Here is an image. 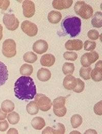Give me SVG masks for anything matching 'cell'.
<instances>
[{"instance_id": "6da1fadb", "label": "cell", "mask_w": 102, "mask_h": 134, "mask_svg": "<svg viewBox=\"0 0 102 134\" xmlns=\"http://www.w3.org/2000/svg\"><path fill=\"white\" fill-rule=\"evenodd\" d=\"M15 96L21 100H32L37 94L33 79L29 76H21L14 85Z\"/></svg>"}, {"instance_id": "7a4b0ae2", "label": "cell", "mask_w": 102, "mask_h": 134, "mask_svg": "<svg viewBox=\"0 0 102 134\" xmlns=\"http://www.w3.org/2000/svg\"><path fill=\"white\" fill-rule=\"evenodd\" d=\"M61 26L66 34L73 38L80 34L81 30L82 22L81 19L78 17H68L64 19Z\"/></svg>"}, {"instance_id": "3957f363", "label": "cell", "mask_w": 102, "mask_h": 134, "mask_svg": "<svg viewBox=\"0 0 102 134\" xmlns=\"http://www.w3.org/2000/svg\"><path fill=\"white\" fill-rule=\"evenodd\" d=\"M74 10L76 14L82 18L88 20L93 14L92 7L84 1H78L74 6Z\"/></svg>"}, {"instance_id": "277c9868", "label": "cell", "mask_w": 102, "mask_h": 134, "mask_svg": "<svg viewBox=\"0 0 102 134\" xmlns=\"http://www.w3.org/2000/svg\"><path fill=\"white\" fill-rule=\"evenodd\" d=\"M3 54L8 58L14 57L16 54V45L14 41L8 39L4 41L2 45Z\"/></svg>"}, {"instance_id": "5b68a950", "label": "cell", "mask_w": 102, "mask_h": 134, "mask_svg": "<svg viewBox=\"0 0 102 134\" xmlns=\"http://www.w3.org/2000/svg\"><path fill=\"white\" fill-rule=\"evenodd\" d=\"M35 97V101L37 103L39 109L42 111H47L51 109L52 103L51 99L42 94H37Z\"/></svg>"}, {"instance_id": "8992f818", "label": "cell", "mask_w": 102, "mask_h": 134, "mask_svg": "<svg viewBox=\"0 0 102 134\" xmlns=\"http://www.w3.org/2000/svg\"><path fill=\"white\" fill-rule=\"evenodd\" d=\"M3 22L7 29L10 31L15 30L19 26V21L14 14H5Z\"/></svg>"}, {"instance_id": "52a82bcc", "label": "cell", "mask_w": 102, "mask_h": 134, "mask_svg": "<svg viewBox=\"0 0 102 134\" xmlns=\"http://www.w3.org/2000/svg\"><path fill=\"white\" fill-rule=\"evenodd\" d=\"M21 28L25 34L31 37L35 36L38 33L37 25L28 20H26L22 23Z\"/></svg>"}, {"instance_id": "ba28073f", "label": "cell", "mask_w": 102, "mask_h": 134, "mask_svg": "<svg viewBox=\"0 0 102 134\" xmlns=\"http://www.w3.org/2000/svg\"><path fill=\"white\" fill-rule=\"evenodd\" d=\"M23 14L26 18L32 17L35 13V6L33 2L29 0L23 1L22 5Z\"/></svg>"}, {"instance_id": "9c48e42d", "label": "cell", "mask_w": 102, "mask_h": 134, "mask_svg": "<svg viewBox=\"0 0 102 134\" xmlns=\"http://www.w3.org/2000/svg\"><path fill=\"white\" fill-rule=\"evenodd\" d=\"M49 45L46 41L39 40L36 41L33 45V51L39 54L45 53L48 49Z\"/></svg>"}, {"instance_id": "30bf717a", "label": "cell", "mask_w": 102, "mask_h": 134, "mask_svg": "<svg viewBox=\"0 0 102 134\" xmlns=\"http://www.w3.org/2000/svg\"><path fill=\"white\" fill-rule=\"evenodd\" d=\"M65 48L69 51H79L83 47V42L79 39L69 40L65 44Z\"/></svg>"}, {"instance_id": "8fae6325", "label": "cell", "mask_w": 102, "mask_h": 134, "mask_svg": "<svg viewBox=\"0 0 102 134\" xmlns=\"http://www.w3.org/2000/svg\"><path fill=\"white\" fill-rule=\"evenodd\" d=\"M73 3V0H54L52 2V6L56 9L63 10L71 7Z\"/></svg>"}, {"instance_id": "7c38bea8", "label": "cell", "mask_w": 102, "mask_h": 134, "mask_svg": "<svg viewBox=\"0 0 102 134\" xmlns=\"http://www.w3.org/2000/svg\"><path fill=\"white\" fill-rule=\"evenodd\" d=\"M55 60V57L53 54H47L42 55L40 60V62L43 66L51 67L54 64Z\"/></svg>"}, {"instance_id": "4fadbf2b", "label": "cell", "mask_w": 102, "mask_h": 134, "mask_svg": "<svg viewBox=\"0 0 102 134\" xmlns=\"http://www.w3.org/2000/svg\"><path fill=\"white\" fill-rule=\"evenodd\" d=\"M76 79L72 75H67L63 81L64 87L67 90H73L76 85Z\"/></svg>"}, {"instance_id": "5bb4252c", "label": "cell", "mask_w": 102, "mask_h": 134, "mask_svg": "<svg viewBox=\"0 0 102 134\" xmlns=\"http://www.w3.org/2000/svg\"><path fill=\"white\" fill-rule=\"evenodd\" d=\"M8 70L6 65L0 61V86L4 85L8 79Z\"/></svg>"}, {"instance_id": "9a60e30c", "label": "cell", "mask_w": 102, "mask_h": 134, "mask_svg": "<svg viewBox=\"0 0 102 134\" xmlns=\"http://www.w3.org/2000/svg\"><path fill=\"white\" fill-rule=\"evenodd\" d=\"M38 80L42 82H47L51 78V72L49 69L45 68H41L37 73Z\"/></svg>"}, {"instance_id": "2e32d148", "label": "cell", "mask_w": 102, "mask_h": 134, "mask_svg": "<svg viewBox=\"0 0 102 134\" xmlns=\"http://www.w3.org/2000/svg\"><path fill=\"white\" fill-rule=\"evenodd\" d=\"M62 14H61L56 10L51 11L48 15V19L50 23L52 24H57L61 20Z\"/></svg>"}, {"instance_id": "e0dca14e", "label": "cell", "mask_w": 102, "mask_h": 134, "mask_svg": "<svg viewBox=\"0 0 102 134\" xmlns=\"http://www.w3.org/2000/svg\"><path fill=\"white\" fill-rule=\"evenodd\" d=\"M31 125L36 130H41L46 126V122L40 117H35L31 121Z\"/></svg>"}, {"instance_id": "ac0fdd59", "label": "cell", "mask_w": 102, "mask_h": 134, "mask_svg": "<svg viewBox=\"0 0 102 134\" xmlns=\"http://www.w3.org/2000/svg\"><path fill=\"white\" fill-rule=\"evenodd\" d=\"M91 24L93 27L101 28L102 26V13L100 12H96L92 16Z\"/></svg>"}, {"instance_id": "d6986e66", "label": "cell", "mask_w": 102, "mask_h": 134, "mask_svg": "<svg viewBox=\"0 0 102 134\" xmlns=\"http://www.w3.org/2000/svg\"><path fill=\"white\" fill-rule=\"evenodd\" d=\"M90 77L95 82L102 80V67H95L90 72Z\"/></svg>"}, {"instance_id": "ffe728a7", "label": "cell", "mask_w": 102, "mask_h": 134, "mask_svg": "<svg viewBox=\"0 0 102 134\" xmlns=\"http://www.w3.org/2000/svg\"><path fill=\"white\" fill-rule=\"evenodd\" d=\"M14 108V103L10 100H4L1 104V109L6 113L12 111Z\"/></svg>"}, {"instance_id": "44dd1931", "label": "cell", "mask_w": 102, "mask_h": 134, "mask_svg": "<svg viewBox=\"0 0 102 134\" xmlns=\"http://www.w3.org/2000/svg\"><path fill=\"white\" fill-rule=\"evenodd\" d=\"M39 109L38 105L35 101H31L26 107L27 111L31 115H35L38 114Z\"/></svg>"}, {"instance_id": "7402d4cb", "label": "cell", "mask_w": 102, "mask_h": 134, "mask_svg": "<svg viewBox=\"0 0 102 134\" xmlns=\"http://www.w3.org/2000/svg\"><path fill=\"white\" fill-rule=\"evenodd\" d=\"M66 100V98L64 97L61 96V97L56 98L53 100V102L52 103L53 108L58 109V108H62L65 107Z\"/></svg>"}, {"instance_id": "603a6c76", "label": "cell", "mask_w": 102, "mask_h": 134, "mask_svg": "<svg viewBox=\"0 0 102 134\" xmlns=\"http://www.w3.org/2000/svg\"><path fill=\"white\" fill-rule=\"evenodd\" d=\"M33 72V67L30 64H24L21 66L20 69V74L24 76H29Z\"/></svg>"}, {"instance_id": "cb8c5ba5", "label": "cell", "mask_w": 102, "mask_h": 134, "mask_svg": "<svg viewBox=\"0 0 102 134\" xmlns=\"http://www.w3.org/2000/svg\"><path fill=\"white\" fill-rule=\"evenodd\" d=\"M37 55L32 52H27L23 55L24 60L28 63H34L37 60Z\"/></svg>"}, {"instance_id": "d4e9b609", "label": "cell", "mask_w": 102, "mask_h": 134, "mask_svg": "<svg viewBox=\"0 0 102 134\" xmlns=\"http://www.w3.org/2000/svg\"><path fill=\"white\" fill-rule=\"evenodd\" d=\"M62 70L65 75H72L75 71V65L72 63L65 62L63 65Z\"/></svg>"}, {"instance_id": "484cf974", "label": "cell", "mask_w": 102, "mask_h": 134, "mask_svg": "<svg viewBox=\"0 0 102 134\" xmlns=\"http://www.w3.org/2000/svg\"><path fill=\"white\" fill-rule=\"evenodd\" d=\"M83 122V119L81 116L78 114L74 115L71 119V123L72 127L74 129H76L79 127Z\"/></svg>"}, {"instance_id": "4316f807", "label": "cell", "mask_w": 102, "mask_h": 134, "mask_svg": "<svg viewBox=\"0 0 102 134\" xmlns=\"http://www.w3.org/2000/svg\"><path fill=\"white\" fill-rule=\"evenodd\" d=\"M92 70V68L89 67H82L80 69V76L83 79L85 80H88L90 79V72Z\"/></svg>"}, {"instance_id": "83f0119b", "label": "cell", "mask_w": 102, "mask_h": 134, "mask_svg": "<svg viewBox=\"0 0 102 134\" xmlns=\"http://www.w3.org/2000/svg\"><path fill=\"white\" fill-rule=\"evenodd\" d=\"M7 118L9 123L12 125L16 124L20 120V117L18 114L13 111L8 114Z\"/></svg>"}, {"instance_id": "f1b7e54d", "label": "cell", "mask_w": 102, "mask_h": 134, "mask_svg": "<svg viewBox=\"0 0 102 134\" xmlns=\"http://www.w3.org/2000/svg\"><path fill=\"white\" fill-rule=\"evenodd\" d=\"M85 54L88 62L91 65L97 61L99 58V54L95 51H91Z\"/></svg>"}, {"instance_id": "f546056e", "label": "cell", "mask_w": 102, "mask_h": 134, "mask_svg": "<svg viewBox=\"0 0 102 134\" xmlns=\"http://www.w3.org/2000/svg\"><path fill=\"white\" fill-rule=\"evenodd\" d=\"M53 134H63L65 132V127L63 124L58 123L53 127Z\"/></svg>"}, {"instance_id": "4dcf8cb0", "label": "cell", "mask_w": 102, "mask_h": 134, "mask_svg": "<svg viewBox=\"0 0 102 134\" xmlns=\"http://www.w3.org/2000/svg\"><path fill=\"white\" fill-rule=\"evenodd\" d=\"M76 86L73 90V91L76 93H81L85 88V83L80 78L76 79Z\"/></svg>"}, {"instance_id": "1f68e13d", "label": "cell", "mask_w": 102, "mask_h": 134, "mask_svg": "<svg viewBox=\"0 0 102 134\" xmlns=\"http://www.w3.org/2000/svg\"><path fill=\"white\" fill-rule=\"evenodd\" d=\"M97 44L95 42L86 40L84 42V49L86 51H93L96 48Z\"/></svg>"}, {"instance_id": "d6a6232c", "label": "cell", "mask_w": 102, "mask_h": 134, "mask_svg": "<svg viewBox=\"0 0 102 134\" xmlns=\"http://www.w3.org/2000/svg\"><path fill=\"white\" fill-rule=\"evenodd\" d=\"M64 58L65 60L74 61L78 58V54L74 52H66L63 54Z\"/></svg>"}, {"instance_id": "836d02e7", "label": "cell", "mask_w": 102, "mask_h": 134, "mask_svg": "<svg viewBox=\"0 0 102 134\" xmlns=\"http://www.w3.org/2000/svg\"><path fill=\"white\" fill-rule=\"evenodd\" d=\"M88 37L92 40H97L99 38V32L98 30L95 29L90 30L87 33Z\"/></svg>"}, {"instance_id": "e575fe53", "label": "cell", "mask_w": 102, "mask_h": 134, "mask_svg": "<svg viewBox=\"0 0 102 134\" xmlns=\"http://www.w3.org/2000/svg\"><path fill=\"white\" fill-rule=\"evenodd\" d=\"M53 111L56 116L59 117H64L67 111V109L66 107H64L62 108H58V109H54L53 108Z\"/></svg>"}, {"instance_id": "d590c367", "label": "cell", "mask_w": 102, "mask_h": 134, "mask_svg": "<svg viewBox=\"0 0 102 134\" xmlns=\"http://www.w3.org/2000/svg\"><path fill=\"white\" fill-rule=\"evenodd\" d=\"M102 101H100L95 104L93 107V110L95 114L99 116L102 115Z\"/></svg>"}, {"instance_id": "8d00e7d4", "label": "cell", "mask_w": 102, "mask_h": 134, "mask_svg": "<svg viewBox=\"0 0 102 134\" xmlns=\"http://www.w3.org/2000/svg\"><path fill=\"white\" fill-rule=\"evenodd\" d=\"M9 127V124L7 121L5 120H0V131L5 132Z\"/></svg>"}, {"instance_id": "74e56055", "label": "cell", "mask_w": 102, "mask_h": 134, "mask_svg": "<svg viewBox=\"0 0 102 134\" xmlns=\"http://www.w3.org/2000/svg\"><path fill=\"white\" fill-rule=\"evenodd\" d=\"M81 65L83 66V67H89L90 66L91 64L88 62L87 59H86V55H85V54H83L81 58Z\"/></svg>"}, {"instance_id": "f35d334b", "label": "cell", "mask_w": 102, "mask_h": 134, "mask_svg": "<svg viewBox=\"0 0 102 134\" xmlns=\"http://www.w3.org/2000/svg\"><path fill=\"white\" fill-rule=\"evenodd\" d=\"M10 5V1L8 0L3 1V3L2 6L0 7V8L3 10H6L8 8Z\"/></svg>"}, {"instance_id": "ab89813d", "label": "cell", "mask_w": 102, "mask_h": 134, "mask_svg": "<svg viewBox=\"0 0 102 134\" xmlns=\"http://www.w3.org/2000/svg\"><path fill=\"white\" fill-rule=\"evenodd\" d=\"M53 127L48 126L42 131V134H53Z\"/></svg>"}, {"instance_id": "60d3db41", "label": "cell", "mask_w": 102, "mask_h": 134, "mask_svg": "<svg viewBox=\"0 0 102 134\" xmlns=\"http://www.w3.org/2000/svg\"><path fill=\"white\" fill-rule=\"evenodd\" d=\"M7 113L4 112L1 108L0 109V120H5V119L7 118Z\"/></svg>"}, {"instance_id": "b9f144b4", "label": "cell", "mask_w": 102, "mask_h": 134, "mask_svg": "<svg viewBox=\"0 0 102 134\" xmlns=\"http://www.w3.org/2000/svg\"><path fill=\"white\" fill-rule=\"evenodd\" d=\"M7 134H18V132L17 131V130L16 129H15V128H11L10 129H9V130L7 132Z\"/></svg>"}, {"instance_id": "7bdbcfd3", "label": "cell", "mask_w": 102, "mask_h": 134, "mask_svg": "<svg viewBox=\"0 0 102 134\" xmlns=\"http://www.w3.org/2000/svg\"><path fill=\"white\" fill-rule=\"evenodd\" d=\"M84 134H98L97 133V132L95 131V130H92V129H89L87 131H86V132H85Z\"/></svg>"}, {"instance_id": "ee69618b", "label": "cell", "mask_w": 102, "mask_h": 134, "mask_svg": "<svg viewBox=\"0 0 102 134\" xmlns=\"http://www.w3.org/2000/svg\"><path fill=\"white\" fill-rule=\"evenodd\" d=\"M3 38V26L0 24V41L2 40Z\"/></svg>"}, {"instance_id": "f6af8a7d", "label": "cell", "mask_w": 102, "mask_h": 134, "mask_svg": "<svg viewBox=\"0 0 102 134\" xmlns=\"http://www.w3.org/2000/svg\"><path fill=\"white\" fill-rule=\"evenodd\" d=\"M70 134H80V133L78 131H73V132H71Z\"/></svg>"}, {"instance_id": "bcb514c9", "label": "cell", "mask_w": 102, "mask_h": 134, "mask_svg": "<svg viewBox=\"0 0 102 134\" xmlns=\"http://www.w3.org/2000/svg\"><path fill=\"white\" fill-rule=\"evenodd\" d=\"M3 3V1H2V0H0V7L2 6V4Z\"/></svg>"}]
</instances>
